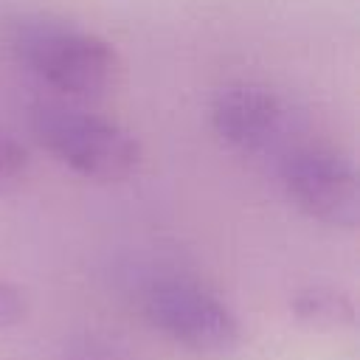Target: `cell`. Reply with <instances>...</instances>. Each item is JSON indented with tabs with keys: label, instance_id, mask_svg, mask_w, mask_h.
Returning a JSON list of instances; mask_svg holds the SVG:
<instances>
[{
	"label": "cell",
	"instance_id": "obj_1",
	"mask_svg": "<svg viewBox=\"0 0 360 360\" xmlns=\"http://www.w3.org/2000/svg\"><path fill=\"white\" fill-rule=\"evenodd\" d=\"M3 39L8 53L53 90L73 98L101 96L115 73V48L76 25L42 14H20L6 20Z\"/></svg>",
	"mask_w": 360,
	"mask_h": 360
},
{
	"label": "cell",
	"instance_id": "obj_2",
	"mask_svg": "<svg viewBox=\"0 0 360 360\" xmlns=\"http://www.w3.org/2000/svg\"><path fill=\"white\" fill-rule=\"evenodd\" d=\"M31 129L53 158L96 183H121L141 166L138 138L87 110L39 101L31 107Z\"/></svg>",
	"mask_w": 360,
	"mask_h": 360
},
{
	"label": "cell",
	"instance_id": "obj_3",
	"mask_svg": "<svg viewBox=\"0 0 360 360\" xmlns=\"http://www.w3.org/2000/svg\"><path fill=\"white\" fill-rule=\"evenodd\" d=\"M143 312L155 329L202 354H225L239 343V321L233 312L188 278L152 281L143 295Z\"/></svg>",
	"mask_w": 360,
	"mask_h": 360
},
{
	"label": "cell",
	"instance_id": "obj_4",
	"mask_svg": "<svg viewBox=\"0 0 360 360\" xmlns=\"http://www.w3.org/2000/svg\"><path fill=\"white\" fill-rule=\"evenodd\" d=\"M287 197L309 219L332 228H354L360 217L357 172L349 158L326 146H298L281 160Z\"/></svg>",
	"mask_w": 360,
	"mask_h": 360
},
{
	"label": "cell",
	"instance_id": "obj_5",
	"mask_svg": "<svg viewBox=\"0 0 360 360\" xmlns=\"http://www.w3.org/2000/svg\"><path fill=\"white\" fill-rule=\"evenodd\" d=\"M284 124V107L262 84H225L211 101V127L222 143L239 152L267 149Z\"/></svg>",
	"mask_w": 360,
	"mask_h": 360
},
{
	"label": "cell",
	"instance_id": "obj_6",
	"mask_svg": "<svg viewBox=\"0 0 360 360\" xmlns=\"http://www.w3.org/2000/svg\"><path fill=\"white\" fill-rule=\"evenodd\" d=\"M292 312L315 326H343L352 323V301L332 287H307L292 298Z\"/></svg>",
	"mask_w": 360,
	"mask_h": 360
},
{
	"label": "cell",
	"instance_id": "obj_7",
	"mask_svg": "<svg viewBox=\"0 0 360 360\" xmlns=\"http://www.w3.org/2000/svg\"><path fill=\"white\" fill-rule=\"evenodd\" d=\"M28 169V152L8 135H0V191L22 180Z\"/></svg>",
	"mask_w": 360,
	"mask_h": 360
},
{
	"label": "cell",
	"instance_id": "obj_8",
	"mask_svg": "<svg viewBox=\"0 0 360 360\" xmlns=\"http://www.w3.org/2000/svg\"><path fill=\"white\" fill-rule=\"evenodd\" d=\"M22 312H25V301H22L20 290L0 281V329L14 326L22 318Z\"/></svg>",
	"mask_w": 360,
	"mask_h": 360
},
{
	"label": "cell",
	"instance_id": "obj_9",
	"mask_svg": "<svg viewBox=\"0 0 360 360\" xmlns=\"http://www.w3.org/2000/svg\"><path fill=\"white\" fill-rule=\"evenodd\" d=\"M62 360H124V357L110 354V352H104V349H96V346L84 343V346H73V349H68Z\"/></svg>",
	"mask_w": 360,
	"mask_h": 360
}]
</instances>
